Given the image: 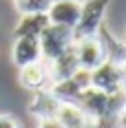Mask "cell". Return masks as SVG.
<instances>
[{
	"label": "cell",
	"instance_id": "cell-1",
	"mask_svg": "<svg viewBox=\"0 0 126 128\" xmlns=\"http://www.w3.org/2000/svg\"><path fill=\"white\" fill-rule=\"evenodd\" d=\"M108 2L111 0H82L80 20L73 29V42L80 38H91V36L100 33L106 9H108Z\"/></svg>",
	"mask_w": 126,
	"mask_h": 128
},
{
	"label": "cell",
	"instance_id": "cell-2",
	"mask_svg": "<svg viewBox=\"0 0 126 128\" xmlns=\"http://www.w3.org/2000/svg\"><path fill=\"white\" fill-rule=\"evenodd\" d=\"M38 42H40L42 62H51L53 58L62 55L66 49L73 46V31H71V29H64V26L49 24L42 33H40Z\"/></svg>",
	"mask_w": 126,
	"mask_h": 128
},
{
	"label": "cell",
	"instance_id": "cell-3",
	"mask_svg": "<svg viewBox=\"0 0 126 128\" xmlns=\"http://www.w3.org/2000/svg\"><path fill=\"white\" fill-rule=\"evenodd\" d=\"M73 51H75L80 68H84V71H95L100 64L106 62V49H104V42H102L100 36L75 40Z\"/></svg>",
	"mask_w": 126,
	"mask_h": 128
},
{
	"label": "cell",
	"instance_id": "cell-4",
	"mask_svg": "<svg viewBox=\"0 0 126 128\" xmlns=\"http://www.w3.org/2000/svg\"><path fill=\"white\" fill-rule=\"evenodd\" d=\"M80 7H82V2H77V0H53L44 16H47L49 24L64 26V29L73 31L80 20Z\"/></svg>",
	"mask_w": 126,
	"mask_h": 128
},
{
	"label": "cell",
	"instance_id": "cell-5",
	"mask_svg": "<svg viewBox=\"0 0 126 128\" xmlns=\"http://www.w3.org/2000/svg\"><path fill=\"white\" fill-rule=\"evenodd\" d=\"M47 66V75H49V84H55V82H64V80H71L75 75V71L80 68L77 64V58H75V51L73 46L66 49L62 55L53 58L51 62H44Z\"/></svg>",
	"mask_w": 126,
	"mask_h": 128
},
{
	"label": "cell",
	"instance_id": "cell-6",
	"mask_svg": "<svg viewBox=\"0 0 126 128\" xmlns=\"http://www.w3.org/2000/svg\"><path fill=\"white\" fill-rule=\"evenodd\" d=\"M91 88H97L106 95L117 93L119 90V64L106 60L95 71H91Z\"/></svg>",
	"mask_w": 126,
	"mask_h": 128
},
{
	"label": "cell",
	"instance_id": "cell-7",
	"mask_svg": "<svg viewBox=\"0 0 126 128\" xmlns=\"http://www.w3.org/2000/svg\"><path fill=\"white\" fill-rule=\"evenodd\" d=\"M18 82L20 86L31 93H40V90H47L49 88V75H47V66L44 62H33V64H27L20 68L18 73Z\"/></svg>",
	"mask_w": 126,
	"mask_h": 128
},
{
	"label": "cell",
	"instance_id": "cell-8",
	"mask_svg": "<svg viewBox=\"0 0 126 128\" xmlns=\"http://www.w3.org/2000/svg\"><path fill=\"white\" fill-rule=\"evenodd\" d=\"M75 104L84 110V115L91 122L97 119V117H102V115H108V95L102 93V90H97V88L82 90Z\"/></svg>",
	"mask_w": 126,
	"mask_h": 128
},
{
	"label": "cell",
	"instance_id": "cell-9",
	"mask_svg": "<svg viewBox=\"0 0 126 128\" xmlns=\"http://www.w3.org/2000/svg\"><path fill=\"white\" fill-rule=\"evenodd\" d=\"M11 60L18 68H22L27 64H33V62H40L42 55H40L38 38H16L11 46Z\"/></svg>",
	"mask_w": 126,
	"mask_h": 128
},
{
	"label": "cell",
	"instance_id": "cell-10",
	"mask_svg": "<svg viewBox=\"0 0 126 128\" xmlns=\"http://www.w3.org/2000/svg\"><path fill=\"white\" fill-rule=\"evenodd\" d=\"M53 119L62 128H91V119L77 104H60Z\"/></svg>",
	"mask_w": 126,
	"mask_h": 128
},
{
	"label": "cell",
	"instance_id": "cell-11",
	"mask_svg": "<svg viewBox=\"0 0 126 128\" xmlns=\"http://www.w3.org/2000/svg\"><path fill=\"white\" fill-rule=\"evenodd\" d=\"M49 26V20L44 13H36V16H20L13 36L16 38H40V33Z\"/></svg>",
	"mask_w": 126,
	"mask_h": 128
},
{
	"label": "cell",
	"instance_id": "cell-12",
	"mask_svg": "<svg viewBox=\"0 0 126 128\" xmlns=\"http://www.w3.org/2000/svg\"><path fill=\"white\" fill-rule=\"evenodd\" d=\"M58 106H60V102L51 95L49 90H40V93L33 95V102L29 104V110L38 117V119H47V117L55 115Z\"/></svg>",
	"mask_w": 126,
	"mask_h": 128
},
{
	"label": "cell",
	"instance_id": "cell-13",
	"mask_svg": "<svg viewBox=\"0 0 126 128\" xmlns=\"http://www.w3.org/2000/svg\"><path fill=\"white\" fill-rule=\"evenodd\" d=\"M13 2L20 16H36V13H47L53 0H13Z\"/></svg>",
	"mask_w": 126,
	"mask_h": 128
},
{
	"label": "cell",
	"instance_id": "cell-14",
	"mask_svg": "<svg viewBox=\"0 0 126 128\" xmlns=\"http://www.w3.org/2000/svg\"><path fill=\"white\" fill-rule=\"evenodd\" d=\"M0 128H22L20 122L9 113H0Z\"/></svg>",
	"mask_w": 126,
	"mask_h": 128
},
{
	"label": "cell",
	"instance_id": "cell-15",
	"mask_svg": "<svg viewBox=\"0 0 126 128\" xmlns=\"http://www.w3.org/2000/svg\"><path fill=\"white\" fill-rule=\"evenodd\" d=\"M119 90L126 95V60L119 64Z\"/></svg>",
	"mask_w": 126,
	"mask_h": 128
},
{
	"label": "cell",
	"instance_id": "cell-16",
	"mask_svg": "<svg viewBox=\"0 0 126 128\" xmlns=\"http://www.w3.org/2000/svg\"><path fill=\"white\" fill-rule=\"evenodd\" d=\"M38 128H62L53 117H47V119H40L38 122Z\"/></svg>",
	"mask_w": 126,
	"mask_h": 128
},
{
	"label": "cell",
	"instance_id": "cell-17",
	"mask_svg": "<svg viewBox=\"0 0 126 128\" xmlns=\"http://www.w3.org/2000/svg\"><path fill=\"white\" fill-rule=\"evenodd\" d=\"M119 119H122V128H126V108H124V113H122V117H119Z\"/></svg>",
	"mask_w": 126,
	"mask_h": 128
}]
</instances>
